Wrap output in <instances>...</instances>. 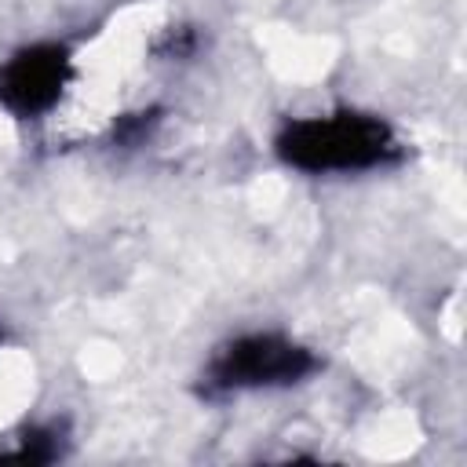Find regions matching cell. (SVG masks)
<instances>
[{
  "label": "cell",
  "mask_w": 467,
  "mask_h": 467,
  "mask_svg": "<svg viewBox=\"0 0 467 467\" xmlns=\"http://www.w3.org/2000/svg\"><path fill=\"white\" fill-rule=\"evenodd\" d=\"M274 153L303 175H358L394 164L401 157V142L376 113L328 109L285 120L274 139Z\"/></svg>",
  "instance_id": "1"
},
{
  "label": "cell",
  "mask_w": 467,
  "mask_h": 467,
  "mask_svg": "<svg viewBox=\"0 0 467 467\" xmlns=\"http://www.w3.org/2000/svg\"><path fill=\"white\" fill-rule=\"evenodd\" d=\"M193 51H197V36H193L190 26H179L175 33L168 29L164 40H157V55L161 58H171V62H175V55L182 58V55H193Z\"/></svg>",
  "instance_id": "4"
},
{
  "label": "cell",
  "mask_w": 467,
  "mask_h": 467,
  "mask_svg": "<svg viewBox=\"0 0 467 467\" xmlns=\"http://www.w3.org/2000/svg\"><path fill=\"white\" fill-rule=\"evenodd\" d=\"M321 368V358L303 339L277 328L237 332L212 350L201 372L208 398H234L255 390H288L306 383Z\"/></svg>",
  "instance_id": "2"
},
{
  "label": "cell",
  "mask_w": 467,
  "mask_h": 467,
  "mask_svg": "<svg viewBox=\"0 0 467 467\" xmlns=\"http://www.w3.org/2000/svg\"><path fill=\"white\" fill-rule=\"evenodd\" d=\"M73 80V55L58 40H36L0 62V109L18 120L47 117Z\"/></svg>",
  "instance_id": "3"
},
{
  "label": "cell",
  "mask_w": 467,
  "mask_h": 467,
  "mask_svg": "<svg viewBox=\"0 0 467 467\" xmlns=\"http://www.w3.org/2000/svg\"><path fill=\"white\" fill-rule=\"evenodd\" d=\"M0 339H4V332H0Z\"/></svg>",
  "instance_id": "5"
}]
</instances>
